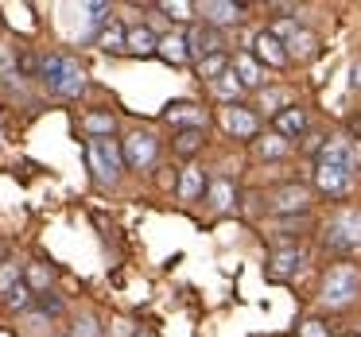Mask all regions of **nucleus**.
<instances>
[{"instance_id": "1", "label": "nucleus", "mask_w": 361, "mask_h": 337, "mask_svg": "<svg viewBox=\"0 0 361 337\" xmlns=\"http://www.w3.org/2000/svg\"><path fill=\"white\" fill-rule=\"evenodd\" d=\"M35 70H39V78H43V86L51 89L55 97H63V101H74V97H82L86 94V70H82V63L78 58H71V55H43L39 63H35Z\"/></svg>"}, {"instance_id": "2", "label": "nucleus", "mask_w": 361, "mask_h": 337, "mask_svg": "<svg viewBox=\"0 0 361 337\" xmlns=\"http://www.w3.org/2000/svg\"><path fill=\"white\" fill-rule=\"evenodd\" d=\"M322 248L330 256H353L361 252V210H342L322 229Z\"/></svg>"}, {"instance_id": "3", "label": "nucleus", "mask_w": 361, "mask_h": 337, "mask_svg": "<svg viewBox=\"0 0 361 337\" xmlns=\"http://www.w3.org/2000/svg\"><path fill=\"white\" fill-rule=\"evenodd\" d=\"M361 295V272L353 264H338L322 275V291H319V303L330 306V310H345L353 298Z\"/></svg>"}, {"instance_id": "4", "label": "nucleus", "mask_w": 361, "mask_h": 337, "mask_svg": "<svg viewBox=\"0 0 361 337\" xmlns=\"http://www.w3.org/2000/svg\"><path fill=\"white\" fill-rule=\"evenodd\" d=\"M86 159H90V171H94L97 186H117L125 159H121V148H117L113 136H90L86 140Z\"/></svg>"}, {"instance_id": "5", "label": "nucleus", "mask_w": 361, "mask_h": 337, "mask_svg": "<svg viewBox=\"0 0 361 337\" xmlns=\"http://www.w3.org/2000/svg\"><path fill=\"white\" fill-rule=\"evenodd\" d=\"M319 163H326V167H342V171L357 174V167H361V151H357V144H353L350 136H334V140H322V148H319Z\"/></svg>"}, {"instance_id": "6", "label": "nucleus", "mask_w": 361, "mask_h": 337, "mask_svg": "<svg viewBox=\"0 0 361 337\" xmlns=\"http://www.w3.org/2000/svg\"><path fill=\"white\" fill-rule=\"evenodd\" d=\"M159 155V140L152 132H133L125 140V148H121V159H125L133 171H148L152 163H156Z\"/></svg>"}, {"instance_id": "7", "label": "nucleus", "mask_w": 361, "mask_h": 337, "mask_svg": "<svg viewBox=\"0 0 361 337\" xmlns=\"http://www.w3.org/2000/svg\"><path fill=\"white\" fill-rule=\"evenodd\" d=\"M221 128H226L229 136H237V140H252V136L260 132V120L252 109H245V105H221Z\"/></svg>"}, {"instance_id": "8", "label": "nucleus", "mask_w": 361, "mask_h": 337, "mask_svg": "<svg viewBox=\"0 0 361 337\" xmlns=\"http://www.w3.org/2000/svg\"><path fill=\"white\" fill-rule=\"evenodd\" d=\"M314 186H319V194H326V198H350L353 194V174L342 171V167L319 163L314 167Z\"/></svg>"}, {"instance_id": "9", "label": "nucleus", "mask_w": 361, "mask_h": 337, "mask_svg": "<svg viewBox=\"0 0 361 337\" xmlns=\"http://www.w3.org/2000/svg\"><path fill=\"white\" fill-rule=\"evenodd\" d=\"M183 39H187V55L198 58V63L210 58V55H221V47H226V43H221V32H214V27H206V24H195Z\"/></svg>"}, {"instance_id": "10", "label": "nucleus", "mask_w": 361, "mask_h": 337, "mask_svg": "<svg viewBox=\"0 0 361 337\" xmlns=\"http://www.w3.org/2000/svg\"><path fill=\"white\" fill-rule=\"evenodd\" d=\"M303 264H307L303 248H299V244H288V248H276L272 252V260H268L264 272H268V279H291Z\"/></svg>"}, {"instance_id": "11", "label": "nucleus", "mask_w": 361, "mask_h": 337, "mask_svg": "<svg viewBox=\"0 0 361 337\" xmlns=\"http://www.w3.org/2000/svg\"><path fill=\"white\" fill-rule=\"evenodd\" d=\"M198 12L206 16V27H214V32L245 20V4H229V0H206V4H198Z\"/></svg>"}, {"instance_id": "12", "label": "nucleus", "mask_w": 361, "mask_h": 337, "mask_svg": "<svg viewBox=\"0 0 361 337\" xmlns=\"http://www.w3.org/2000/svg\"><path fill=\"white\" fill-rule=\"evenodd\" d=\"M307 205H311V194H307V186H299V182H288V186H280L272 194V213H280V217L303 213Z\"/></svg>"}, {"instance_id": "13", "label": "nucleus", "mask_w": 361, "mask_h": 337, "mask_svg": "<svg viewBox=\"0 0 361 337\" xmlns=\"http://www.w3.org/2000/svg\"><path fill=\"white\" fill-rule=\"evenodd\" d=\"M272 125H276V136H280V140H295V136L307 132V125H311V120H307L303 105H288V109H280L272 117Z\"/></svg>"}, {"instance_id": "14", "label": "nucleus", "mask_w": 361, "mask_h": 337, "mask_svg": "<svg viewBox=\"0 0 361 337\" xmlns=\"http://www.w3.org/2000/svg\"><path fill=\"white\" fill-rule=\"evenodd\" d=\"M164 120L175 128H183V132H187V128H206V109H198V105H190V101H175L164 109Z\"/></svg>"}, {"instance_id": "15", "label": "nucleus", "mask_w": 361, "mask_h": 337, "mask_svg": "<svg viewBox=\"0 0 361 337\" xmlns=\"http://www.w3.org/2000/svg\"><path fill=\"white\" fill-rule=\"evenodd\" d=\"M229 74L237 78V86H241V89H260V86H264L260 63H257L252 55H237V58H229Z\"/></svg>"}, {"instance_id": "16", "label": "nucleus", "mask_w": 361, "mask_h": 337, "mask_svg": "<svg viewBox=\"0 0 361 337\" xmlns=\"http://www.w3.org/2000/svg\"><path fill=\"white\" fill-rule=\"evenodd\" d=\"M252 47H257V58H260V63H268L272 70H283V66L291 63L288 51H283V43L276 39V35H268V32H260L257 39H252Z\"/></svg>"}, {"instance_id": "17", "label": "nucleus", "mask_w": 361, "mask_h": 337, "mask_svg": "<svg viewBox=\"0 0 361 337\" xmlns=\"http://www.w3.org/2000/svg\"><path fill=\"white\" fill-rule=\"evenodd\" d=\"M206 202H210L214 213H229L237 202V186L229 179H214L210 186H206Z\"/></svg>"}, {"instance_id": "18", "label": "nucleus", "mask_w": 361, "mask_h": 337, "mask_svg": "<svg viewBox=\"0 0 361 337\" xmlns=\"http://www.w3.org/2000/svg\"><path fill=\"white\" fill-rule=\"evenodd\" d=\"M322 51V39L314 32H295L288 39V58H299V63H311V58H319Z\"/></svg>"}, {"instance_id": "19", "label": "nucleus", "mask_w": 361, "mask_h": 337, "mask_svg": "<svg viewBox=\"0 0 361 337\" xmlns=\"http://www.w3.org/2000/svg\"><path fill=\"white\" fill-rule=\"evenodd\" d=\"M125 32H128V27H125V24H117V20L109 16V24H105L102 32L94 35V43L105 51V55H121V51H125Z\"/></svg>"}, {"instance_id": "20", "label": "nucleus", "mask_w": 361, "mask_h": 337, "mask_svg": "<svg viewBox=\"0 0 361 337\" xmlns=\"http://www.w3.org/2000/svg\"><path fill=\"white\" fill-rule=\"evenodd\" d=\"M156 43H159V35L144 24L125 32V51H133V55H156Z\"/></svg>"}, {"instance_id": "21", "label": "nucleus", "mask_w": 361, "mask_h": 337, "mask_svg": "<svg viewBox=\"0 0 361 337\" xmlns=\"http://www.w3.org/2000/svg\"><path fill=\"white\" fill-rule=\"evenodd\" d=\"M156 55L164 58V63H171V66H183L187 63V39H183V35H164V39L156 43Z\"/></svg>"}, {"instance_id": "22", "label": "nucleus", "mask_w": 361, "mask_h": 337, "mask_svg": "<svg viewBox=\"0 0 361 337\" xmlns=\"http://www.w3.org/2000/svg\"><path fill=\"white\" fill-rule=\"evenodd\" d=\"M202 190H206V171L190 163L187 171H183V179H179V198H183V202H198Z\"/></svg>"}, {"instance_id": "23", "label": "nucleus", "mask_w": 361, "mask_h": 337, "mask_svg": "<svg viewBox=\"0 0 361 337\" xmlns=\"http://www.w3.org/2000/svg\"><path fill=\"white\" fill-rule=\"evenodd\" d=\"M113 4H82V16H86V39H94L105 24H109Z\"/></svg>"}, {"instance_id": "24", "label": "nucleus", "mask_w": 361, "mask_h": 337, "mask_svg": "<svg viewBox=\"0 0 361 337\" xmlns=\"http://www.w3.org/2000/svg\"><path fill=\"white\" fill-rule=\"evenodd\" d=\"M210 89H214V97H221L226 105H241V97H245V89L237 86L233 74H221V78H214Z\"/></svg>"}, {"instance_id": "25", "label": "nucleus", "mask_w": 361, "mask_h": 337, "mask_svg": "<svg viewBox=\"0 0 361 337\" xmlns=\"http://www.w3.org/2000/svg\"><path fill=\"white\" fill-rule=\"evenodd\" d=\"M202 144H206V128H187V132H179V140H175V151H179V155H195Z\"/></svg>"}, {"instance_id": "26", "label": "nucleus", "mask_w": 361, "mask_h": 337, "mask_svg": "<svg viewBox=\"0 0 361 337\" xmlns=\"http://www.w3.org/2000/svg\"><path fill=\"white\" fill-rule=\"evenodd\" d=\"M32 303H35V295H32V287H27L24 279H20L16 287H12L8 295H4V306H8V310H27Z\"/></svg>"}, {"instance_id": "27", "label": "nucleus", "mask_w": 361, "mask_h": 337, "mask_svg": "<svg viewBox=\"0 0 361 337\" xmlns=\"http://www.w3.org/2000/svg\"><path fill=\"white\" fill-rule=\"evenodd\" d=\"M198 74H202L206 82H214V78H221V74H229V58H226V51H221V55L202 58V63H198Z\"/></svg>"}, {"instance_id": "28", "label": "nucleus", "mask_w": 361, "mask_h": 337, "mask_svg": "<svg viewBox=\"0 0 361 337\" xmlns=\"http://www.w3.org/2000/svg\"><path fill=\"white\" fill-rule=\"evenodd\" d=\"M82 125H86V132H90V136H109L113 128H117V120H113L109 113H90V117L82 120Z\"/></svg>"}, {"instance_id": "29", "label": "nucleus", "mask_w": 361, "mask_h": 337, "mask_svg": "<svg viewBox=\"0 0 361 337\" xmlns=\"http://www.w3.org/2000/svg\"><path fill=\"white\" fill-rule=\"evenodd\" d=\"M257 155H260V159H283V155H288V140H280V136L257 140Z\"/></svg>"}, {"instance_id": "30", "label": "nucleus", "mask_w": 361, "mask_h": 337, "mask_svg": "<svg viewBox=\"0 0 361 337\" xmlns=\"http://www.w3.org/2000/svg\"><path fill=\"white\" fill-rule=\"evenodd\" d=\"M16 283H20V264L16 260H4V264H0V295H8Z\"/></svg>"}, {"instance_id": "31", "label": "nucleus", "mask_w": 361, "mask_h": 337, "mask_svg": "<svg viewBox=\"0 0 361 337\" xmlns=\"http://www.w3.org/2000/svg\"><path fill=\"white\" fill-rule=\"evenodd\" d=\"M260 109H268L276 117L280 109H288V94H283V89H268V94H260Z\"/></svg>"}, {"instance_id": "32", "label": "nucleus", "mask_w": 361, "mask_h": 337, "mask_svg": "<svg viewBox=\"0 0 361 337\" xmlns=\"http://www.w3.org/2000/svg\"><path fill=\"white\" fill-rule=\"evenodd\" d=\"M71 337H102V326H97V318H90V314H82V318L74 322Z\"/></svg>"}, {"instance_id": "33", "label": "nucleus", "mask_w": 361, "mask_h": 337, "mask_svg": "<svg viewBox=\"0 0 361 337\" xmlns=\"http://www.w3.org/2000/svg\"><path fill=\"white\" fill-rule=\"evenodd\" d=\"M35 303H39V310H43V314H59V310H63V298L47 295V291H43V295L35 298Z\"/></svg>"}, {"instance_id": "34", "label": "nucleus", "mask_w": 361, "mask_h": 337, "mask_svg": "<svg viewBox=\"0 0 361 337\" xmlns=\"http://www.w3.org/2000/svg\"><path fill=\"white\" fill-rule=\"evenodd\" d=\"M295 32H299V24H295V20H280V24H276L268 35H276V39H283V35H295Z\"/></svg>"}, {"instance_id": "35", "label": "nucleus", "mask_w": 361, "mask_h": 337, "mask_svg": "<svg viewBox=\"0 0 361 337\" xmlns=\"http://www.w3.org/2000/svg\"><path fill=\"white\" fill-rule=\"evenodd\" d=\"M303 337H330V326H322V322H303Z\"/></svg>"}, {"instance_id": "36", "label": "nucleus", "mask_w": 361, "mask_h": 337, "mask_svg": "<svg viewBox=\"0 0 361 337\" xmlns=\"http://www.w3.org/2000/svg\"><path fill=\"white\" fill-rule=\"evenodd\" d=\"M32 283H35V287H47V283H51V272L35 264V267H32ZM32 283H27V287H32Z\"/></svg>"}, {"instance_id": "37", "label": "nucleus", "mask_w": 361, "mask_h": 337, "mask_svg": "<svg viewBox=\"0 0 361 337\" xmlns=\"http://www.w3.org/2000/svg\"><path fill=\"white\" fill-rule=\"evenodd\" d=\"M164 12H171L175 20H187V12H190V4H164Z\"/></svg>"}, {"instance_id": "38", "label": "nucleus", "mask_w": 361, "mask_h": 337, "mask_svg": "<svg viewBox=\"0 0 361 337\" xmlns=\"http://www.w3.org/2000/svg\"><path fill=\"white\" fill-rule=\"evenodd\" d=\"M350 86H353V89H357V94H361V58H357V63H353V78H350Z\"/></svg>"}, {"instance_id": "39", "label": "nucleus", "mask_w": 361, "mask_h": 337, "mask_svg": "<svg viewBox=\"0 0 361 337\" xmlns=\"http://www.w3.org/2000/svg\"><path fill=\"white\" fill-rule=\"evenodd\" d=\"M133 337H156L152 329H133Z\"/></svg>"}, {"instance_id": "40", "label": "nucleus", "mask_w": 361, "mask_h": 337, "mask_svg": "<svg viewBox=\"0 0 361 337\" xmlns=\"http://www.w3.org/2000/svg\"><path fill=\"white\" fill-rule=\"evenodd\" d=\"M350 128H353V132H361V117H353V120H350Z\"/></svg>"}, {"instance_id": "41", "label": "nucleus", "mask_w": 361, "mask_h": 337, "mask_svg": "<svg viewBox=\"0 0 361 337\" xmlns=\"http://www.w3.org/2000/svg\"><path fill=\"white\" fill-rule=\"evenodd\" d=\"M0 27H4V20H0Z\"/></svg>"}]
</instances>
